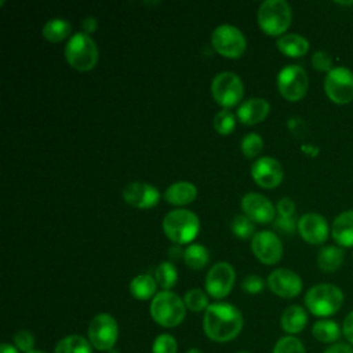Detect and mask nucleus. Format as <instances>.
<instances>
[{
    "label": "nucleus",
    "instance_id": "nucleus-1",
    "mask_svg": "<svg viewBox=\"0 0 353 353\" xmlns=\"http://www.w3.org/2000/svg\"><path fill=\"white\" fill-rule=\"evenodd\" d=\"M205 335L215 342H228L234 339L243 328V316L240 310L226 302L211 303L203 319Z\"/></svg>",
    "mask_w": 353,
    "mask_h": 353
},
{
    "label": "nucleus",
    "instance_id": "nucleus-2",
    "mask_svg": "<svg viewBox=\"0 0 353 353\" xmlns=\"http://www.w3.org/2000/svg\"><path fill=\"white\" fill-rule=\"evenodd\" d=\"M164 234L175 244L192 243L200 232V219L190 210L176 208L165 214L161 223Z\"/></svg>",
    "mask_w": 353,
    "mask_h": 353
},
{
    "label": "nucleus",
    "instance_id": "nucleus-3",
    "mask_svg": "<svg viewBox=\"0 0 353 353\" xmlns=\"http://www.w3.org/2000/svg\"><path fill=\"white\" fill-rule=\"evenodd\" d=\"M65 59L69 66L79 72H88L97 66L99 51L91 36L74 33L65 46Z\"/></svg>",
    "mask_w": 353,
    "mask_h": 353
},
{
    "label": "nucleus",
    "instance_id": "nucleus-4",
    "mask_svg": "<svg viewBox=\"0 0 353 353\" xmlns=\"http://www.w3.org/2000/svg\"><path fill=\"white\" fill-rule=\"evenodd\" d=\"M343 303V292L339 287L328 283L313 285L305 295L307 310L317 317L335 314Z\"/></svg>",
    "mask_w": 353,
    "mask_h": 353
},
{
    "label": "nucleus",
    "instance_id": "nucleus-5",
    "mask_svg": "<svg viewBox=\"0 0 353 353\" xmlns=\"http://www.w3.org/2000/svg\"><path fill=\"white\" fill-rule=\"evenodd\" d=\"M186 313L183 299L171 291H161L150 302V316L161 327L172 328L179 325Z\"/></svg>",
    "mask_w": 353,
    "mask_h": 353
},
{
    "label": "nucleus",
    "instance_id": "nucleus-6",
    "mask_svg": "<svg viewBox=\"0 0 353 353\" xmlns=\"http://www.w3.org/2000/svg\"><path fill=\"white\" fill-rule=\"evenodd\" d=\"M291 18V7L284 0H266L258 8V25L268 36H283Z\"/></svg>",
    "mask_w": 353,
    "mask_h": 353
},
{
    "label": "nucleus",
    "instance_id": "nucleus-7",
    "mask_svg": "<svg viewBox=\"0 0 353 353\" xmlns=\"http://www.w3.org/2000/svg\"><path fill=\"white\" fill-rule=\"evenodd\" d=\"M212 48L228 59H239L244 55L247 48V40L243 32L229 23L216 26L211 34Z\"/></svg>",
    "mask_w": 353,
    "mask_h": 353
},
{
    "label": "nucleus",
    "instance_id": "nucleus-8",
    "mask_svg": "<svg viewBox=\"0 0 353 353\" xmlns=\"http://www.w3.org/2000/svg\"><path fill=\"white\" fill-rule=\"evenodd\" d=\"M211 94L218 105L229 109L239 105L243 99L244 84L236 73L221 72L211 83Z\"/></svg>",
    "mask_w": 353,
    "mask_h": 353
},
{
    "label": "nucleus",
    "instance_id": "nucleus-9",
    "mask_svg": "<svg viewBox=\"0 0 353 353\" xmlns=\"http://www.w3.org/2000/svg\"><path fill=\"white\" fill-rule=\"evenodd\" d=\"M307 73L299 65H287L277 74L279 92L290 102L302 99L307 92Z\"/></svg>",
    "mask_w": 353,
    "mask_h": 353
},
{
    "label": "nucleus",
    "instance_id": "nucleus-10",
    "mask_svg": "<svg viewBox=\"0 0 353 353\" xmlns=\"http://www.w3.org/2000/svg\"><path fill=\"white\" fill-rule=\"evenodd\" d=\"M327 97L338 105L349 103L353 99V73L345 66L332 68L324 79Z\"/></svg>",
    "mask_w": 353,
    "mask_h": 353
},
{
    "label": "nucleus",
    "instance_id": "nucleus-11",
    "mask_svg": "<svg viewBox=\"0 0 353 353\" xmlns=\"http://www.w3.org/2000/svg\"><path fill=\"white\" fill-rule=\"evenodd\" d=\"M90 343L98 350H109L114 346L119 336V325L113 316L99 313L88 324Z\"/></svg>",
    "mask_w": 353,
    "mask_h": 353
},
{
    "label": "nucleus",
    "instance_id": "nucleus-12",
    "mask_svg": "<svg viewBox=\"0 0 353 353\" xmlns=\"http://www.w3.org/2000/svg\"><path fill=\"white\" fill-rule=\"evenodd\" d=\"M236 273L230 263L216 262L210 268L205 276V291L215 299L225 298L229 295L234 285Z\"/></svg>",
    "mask_w": 353,
    "mask_h": 353
},
{
    "label": "nucleus",
    "instance_id": "nucleus-13",
    "mask_svg": "<svg viewBox=\"0 0 353 353\" xmlns=\"http://www.w3.org/2000/svg\"><path fill=\"white\" fill-rule=\"evenodd\" d=\"M251 251L259 262L274 265L283 256V244L274 232L261 230L256 232L251 240Z\"/></svg>",
    "mask_w": 353,
    "mask_h": 353
},
{
    "label": "nucleus",
    "instance_id": "nucleus-14",
    "mask_svg": "<svg viewBox=\"0 0 353 353\" xmlns=\"http://www.w3.org/2000/svg\"><path fill=\"white\" fill-rule=\"evenodd\" d=\"M251 176L254 182L263 189L277 188L284 176L283 165L273 157L262 156L254 161L251 167Z\"/></svg>",
    "mask_w": 353,
    "mask_h": 353
},
{
    "label": "nucleus",
    "instance_id": "nucleus-15",
    "mask_svg": "<svg viewBox=\"0 0 353 353\" xmlns=\"http://www.w3.org/2000/svg\"><path fill=\"white\" fill-rule=\"evenodd\" d=\"M241 210L245 216L256 223H270L274 221L276 208L272 201L261 193H247L241 197Z\"/></svg>",
    "mask_w": 353,
    "mask_h": 353
},
{
    "label": "nucleus",
    "instance_id": "nucleus-16",
    "mask_svg": "<svg viewBox=\"0 0 353 353\" xmlns=\"http://www.w3.org/2000/svg\"><path fill=\"white\" fill-rule=\"evenodd\" d=\"M124 201L138 210H149L160 200V192L156 186L146 182H130L123 189Z\"/></svg>",
    "mask_w": 353,
    "mask_h": 353
},
{
    "label": "nucleus",
    "instance_id": "nucleus-17",
    "mask_svg": "<svg viewBox=\"0 0 353 353\" xmlns=\"http://www.w3.org/2000/svg\"><path fill=\"white\" fill-rule=\"evenodd\" d=\"M268 287L273 294L290 299L295 298L302 291V280L294 270L279 268L269 274Z\"/></svg>",
    "mask_w": 353,
    "mask_h": 353
},
{
    "label": "nucleus",
    "instance_id": "nucleus-18",
    "mask_svg": "<svg viewBox=\"0 0 353 353\" xmlns=\"http://www.w3.org/2000/svg\"><path fill=\"white\" fill-rule=\"evenodd\" d=\"M298 232L301 234V237L313 245H320L323 244L327 237H328V223L325 221L324 216H321L320 214H314V212H309L305 214L299 218L298 223H296Z\"/></svg>",
    "mask_w": 353,
    "mask_h": 353
},
{
    "label": "nucleus",
    "instance_id": "nucleus-19",
    "mask_svg": "<svg viewBox=\"0 0 353 353\" xmlns=\"http://www.w3.org/2000/svg\"><path fill=\"white\" fill-rule=\"evenodd\" d=\"M270 112V105L263 98H250L237 109V119L245 125H254L263 121Z\"/></svg>",
    "mask_w": 353,
    "mask_h": 353
},
{
    "label": "nucleus",
    "instance_id": "nucleus-20",
    "mask_svg": "<svg viewBox=\"0 0 353 353\" xmlns=\"http://www.w3.org/2000/svg\"><path fill=\"white\" fill-rule=\"evenodd\" d=\"M332 239L341 247H353V210L341 212L331 226Z\"/></svg>",
    "mask_w": 353,
    "mask_h": 353
},
{
    "label": "nucleus",
    "instance_id": "nucleus-21",
    "mask_svg": "<svg viewBox=\"0 0 353 353\" xmlns=\"http://www.w3.org/2000/svg\"><path fill=\"white\" fill-rule=\"evenodd\" d=\"M197 197V188L188 181H179L171 183L165 192L164 199L167 203L172 205H186L196 200Z\"/></svg>",
    "mask_w": 353,
    "mask_h": 353
},
{
    "label": "nucleus",
    "instance_id": "nucleus-22",
    "mask_svg": "<svg viewBox=\"0 0 353 353\" xmlns=\"http://www.w3.org/2000/svg\"><path fill=\"white\" fill-rule=\"evenodd\" d=\"M277 50L285 57L299 58L309 51V41L298 33H287L277 39Z\"/></svg>",
    "mask_w": 353,
    "mask_h": 353
},
{
    "label": "nucleus",
    "instance_id": "nucleus-23",
    "mask_svg": "<svg viewBox=\"0 0 353 353\" xmlns=\"http://www.w3.org/2000/svg\"><path fill=\"white\" fill-rule=\"evenodd\" d=\"M280 323H281V328L287 334H291V335L298 334L307 324V313L302 306L291 305L283 312Z\"/></svg>",
    "mask_w": 353,
    "mask_h": 353
},
{
    "label": "nucleus",
    "instance_id": "nucleus-24",
    "mask_svg": "<svg viewBox=\"0 0 353 353\" xmlns=\"http://www.w3.org/2000/svg\"><path fill=\"white\" fill-rule=\"evenodd\" d=\"M343 258H345V254L341 247L325 245L319 251L317 265L323 272L331 273L341 268V265L343 263Z\"/></svg>",
    "mask_w": 353,
    "mask_h": 353
},
{
    "label": "nucleus",
    "instance_id": "nucleus-25",
    "mask_svg": "<svg viewBox=\"0 0 353 353\" xmlns=\"http://www.w3.org/2000/svg\"><path fill=\"white\" fill-rule=\"evenodd\" d=\"M72 32V26L69 21L61 18H52L47 21L41 29L43 37L50 43H61L66 37H69Z\"/></svg>",
    "mask_w": 353,
    "mask_h": 353
},
{
    "label": "nucleus",
    "instance_id": "nucleus-26",
    "mask_svg": "<svg viewBox=\"0 0 353 353\" xmlns=\"http://www.w3.org/2000/svg\"><path fill=\"white\" fill-rule=\"evenodd\" d=\"M157 283L150 274H138L130 283V292L134 298L139 301H146L152 298L156 292Z\"/></svg>",
    "mask_w": 353,
    "mask_h": 353
},
{
    "label": "nucleus",
    "instance_id": "nucleus-27",
    "mask_svg": "<svg viewBox=\"0 0 353 353\" xmlns=\"http://www.w3.org/2000/svg\"><path fill=\"white\" fill-rule=\"evenodd\" d=\"M341 332L342 330L339 328V324L334 320H327V319L316 321L312 327L313 336L323 343H335Z\"/></svg>",
    "mask_w": 353,
    "mask_h": 353
},
{
    "label": "nucleus",
    "instance_id": "nucleus-28",
    "mask_svg": "<svg viewBox=\"0 0 353 353\" xmlns=\"http://www.w3.org/2000/svg\"><path fill=\"white\" fill-rule=\"evenodd\" d=\"M183 261L188 268L193 270H201L210 261V252L204 245L193 243L183 250Z\"/></svg>",
    "mask_w": 353,
    "mask_h": 353
},
{
    "label": "nucleus",
    "instance_id": "nucleus-29",
    "mask_svg": "<svg viewBox=\"0 0 353 353\" xmlns=\"http://www.w3.org/2000/svg\"><path fill=\"white\" fill-rule=\"evenodd\" d=\"M54 353H91V345L81 335H68L57 343Z\"/></svg>",
    "mask_w": 353,
    "mask_h": 353
},
{
    "label": "nucleus",
    "instance_id": "nucleus-30",
    "mask_svg": "<svg viewBox=\"0 0 353 353\" xmlns=\"http://www.w3.org/2000/svg\"><path fill=\"white\" fill-rule=\"evenodd\" d=\"M154 280L163 291L172 288L178 280V272L171 262H161L154 270Z\"/></svg>",
    "mask_w": 353,
    "mask_h": 353
},
{
    "label": "nucleus",
    "instance_id": "nucleus-31",
    "mask_svg": "<svg viewBox=\"0 0 353 353\" xmlns=\"http://www.w3.org/2000/svg\"><path fill=\"white\" fill-rule=\"evenodd\" d=\"M230 229L234 236L240 239H250L255 234V222H252L244 214H239L232 219Z\"/></svg>",
    "mask_w": 353,
    "mask_h": 353
},
{
    "label": "nucleus",
    "instance_id": "nucleus-32",
    "mask_svg": "<svg viewBox=\"0 0 353 353\" xmlns=\"http://www.w3.org/2000/svg\"><path fill=\"white\" fill-rule=\"evenodd\" d=\"M236 127V117L229 109H222L214 116V128L219 135H229Z\"/></svg>",
    "mask_w": 353,
    "mask_h": 353
},
{
    "label": "nucleus",
    "instance_id": "nucleus-33",
    "mask_svg": "<svg viewBox=\"0 0 353 353\" xmlns=\"http://www.w3.org/2000/svg\"><path fill=\"white\" fill-rule=\"evenodd\" d=\"M240 149L247 159H255L263 150V139L261 135L250 132L241 139Z\"/></svg>",
    "mask_w": 353,
    "mask_h": 353
},
{
    "label": "nucleus",
    "instance_id": "nucleus-34",
    "mask_svg": "<svg viewBox=\"0 0 353 353\" xmlns=\"http://www.w3.org/2000/svg\"><path fill=\"white\" fill-rule=\"evenodd\" d=\"M183 303H185L186 309H189L192 312H201L210 306L207 295L199 288L189 290L183 296Z\"/></svg>",
    "mask_w": 353,
    "mask_h": 353
},
{
    "label": "nucleus",
    "instance_id": "nucleus-35",
    "mask_svg": "<svg viewBox=\"0 0 353 353\" xmlns=\"http://www.w3.org/2000/svg\"><path fill=\"white\" fill-rule=\"evenodd\" d=\"M273 353H305V347L296 336L287 335L276 342Z\"/></svg>",
    "mask_w": 353,
    "mask_h": 353
},
{
    "label": "nucleus",
    "instance_id": "nucleus-36",
    "mask_svg": "<svg viewBox=\"0 0 353 353\" xmlns=\"http://www.w3.org/2000/svg\"><path fill=\"white\" fill-rule=\"evenodd\" d=\"M176 341L170 334H160L154 342L152 352L153 353H176Z\"/></svg>",
    "mask_w": 353,
    "mask_h": 353
},
{
    "label": "nucleus",
    "instance_id": "nucleus-37",
    "mask_svg": "<svg viewBox=\"0 0 353 353\" xmlns=\"http://www.w3.org/2000/svg\"><path fill=\"white\" fill-rule=\"evenodd\" d=\"M14 342H15V346L25 352V353H29L33 350V346H34V338H33V334L29 332L28 330H19L15 332L14 335Z\"/></svg>",
    "mask_w": 353,
    "mask_h": 353
},
{
    "label": "nucleus",
    "instance_id": "nucleus-38",
    "mask_svg": "<svg viewBox=\"0 0 353 353\" xmlns=\"http://www.w3.org/2000/svg\"><path fill=\"white\" fill-rule=\"evenodd\" d=\"M312 65L319 72H330L332 69V58L325 51H316L312 55Z\"/></svg>",
    "mask_w": 353,
    "mask_h": 353
},
{
    "label": "nucleus",
    "instance_id": "nucleus-39",
    "mask_svg": "<svg viewBox=\"0 0 353 353\" xmlns=\"http://www.w3.org/2000/svg\"><path fill=\"white\" fill-rule=\"evenodd\" d=\"M265 287L263 279L258 274H248L241 281V290L247 294H259Z\"/></svg>",
    "mask_w": 353,
    "mask_h": 353
},
{
    "label": "nucleus",
    "instance_id": "nucleus-40",
    "mask_svg": "<svg viewBox=\"0 0 353 353\" xmlns=\"http://www.w3.org/2000/svg\"><path fill=\"white\" fill-rule=\"evenodd\" d=\"M273 226L277 232L283 233V234H292L295 230V222L291 218H284V216H277L273 222Z\"/></svg>",
    "mask_w": 353,
    "mask_h": 353
},
{
    "label": "nucleus",
    "instance_id": "nucleus-41",
    "mask_svg": "<svg viewBox=\"0 0 353 353\" xmlns=\"http://www.w3.org/2000/svg\"><path fill=\"white\" fill-rule=\"evenodd\" d=\"M276 210L279 212V216L284 218H291L294 211H295V203L290 197H283L277 201Z\"/></svg>",
    "mask_w": 353,
    "mask_h": 353
},
{
    "label": "nucleus",
    "instance_id": "nucleus-42",
    "mask_svg": "<svg viewBox=\"0 0 353 353\" xmlns=\"http://www.w3.org/2000/svg\"><path fill=\"white\" fill-rule=\"evenodd\" d=\"M342 334L350 345H353V310L345 317L342 324Z\"/></svg>",
    "mask_w": 353,
    "mask_h": 353
},
{
    "label": "nucleus",
    "instance_id": "nucleus-43",
    "mask_svg": "<svg viewBox=\"0 0 353 353\" xmlns=\"http://www.w3.org/2000/svg\"><path fill=\"white\" fill-rule=\"evenodd\" d=\"M324 353H353V347L349 343L343 342H335L330 347L324 350Z\"/></svg>",
    "mask_w": 353,
    "mask_h": 353
},
{
    "label": "nucleus",
    "instance_id": "nucleus-44",
    "mask_svg": "<svg viewBox=\"0 0 353 353\" xmlns=\"http://www.w3.org/2000/svg\"><path fill=\"white\" fill-rule=\"evenodd\" d=\"M97 28H98V22H97V19L94 18V17H87V18H84L83 19V22H81V29H83V33H85V34H91V33H94L95 30H97Z\"/></svg>",
    "mask_w": 353,
    "mask_h": 353
},
{
    "label": "nucleus",
    "instance_id": "nucleus-45",
    "mask_svg": "<svg viewBox=\"0 0 353 353\" xmlns=\"http://www.w3.org/2000/svg\"><path fill=\"white\" fill-rule=\"evenodd\" d=\"M0 350H1V353H18V350L10 343H1Z\"/></svg>",
    "mask_w": 353,
    "mask_h": 353
},
{
    "label": "nucleus",
    "instance_id": "nucleus-46",
    "mask_svg": "<svg viewBox=\"0 0 353 353\" xmlns=\"http://www.w3.org/2000/svg\"><path fill=\"white\" fill-rule=\"evenodd\" d=\"M186 353H203L200 349H190V350H188Z\"/></svg>",
    "mask_w": 353,
    "mask_h": 353
},
{
    "label": "nucleus",
    "instance_id": "nucleus-47",
    "mask_svg": "<svg viewBox=\"0 0 353 353\" xmlns=\"http://www.w3.org/2000/svg\"><path fill=\"white\" fill-rule=\"evenodd\" d=\"M338 4H343V6H349V4H353V1H335Z\"/></svg>",
    "mask_w": 353,
    "mask_h": 353
},
{
    "label": "nucleus",
    "instance_id": "nucleus-48",
    "mask_svg": "<svg viewBox=\"0 0 353 353\" xmlns=\"http://www.w3.org/2000/svg\"><path fill=\"white\" fill-rule=\"evenodd\" d=\"M29 353H44V352H40V350H32V352H29Z\"/></svg>",
    "mask_w": 353,
    "mask_h": 353
},
{
    "label": "nucleus",
    "instance_id": "nucleus-49",
    "mask_svg": "<svg viewBox=\"0 0 353 353\" xmlns=\"http://www.w3.org/2000/svg\"><path fill=\"white\" fill-rule=\"evenodd\" d=\"M239 353H248V352H239Z\"/></svg>",
    "mask_w": 353,
    "mask_h": 353
}]
</instances>
